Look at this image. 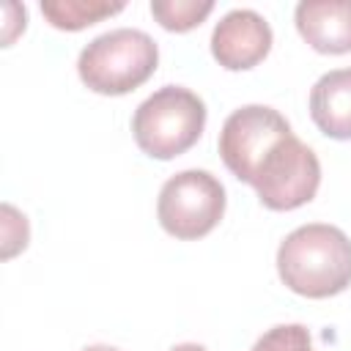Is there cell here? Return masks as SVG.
Masks as SVG:
<instances>
[{
  "mask_svg": "<svg viewBox=\"0 0 351 351\" xmlns=\"http://www.w3.org/2000/svg\"><path fill=\"white\" fill-rule=\"evenodd\" d=\"M206 129V104L184 85L154 90L132 115V134L151 159H176L186 154Z\"/></svg>",
  "mask_w": 351,
  "mask_h": 351,
  "instance_id": "obj_3",
  "label": "cell"
},
{
  "mask_svg": "<svg viewBox=\"0 0 351 351\" xmlns=\"http://www.w3.org/2000/svg\"><path fill=\"white\" fill-rule=\"evenodd\" d=\"M250 351H315L307 326L302 324H280L263 332Z\"/></svg>",
  "mask_w": 351,
  "mask_h": 351,
  "instance_id": "obj_12",
  "label": "cell"
},
{
  "mask_svg": "<svg viewBox=\"0 0 351 351\" xmlns=\"http://www.w3.org/2000/svg\"><path fill=\"white\" fill-rule=\"evenodd\" d=\"M291 134V123L266 104H244L233 110L219 132V156L225 167L244 184L252 178L271 148Z\"/></svg>",
  "mask_w": 351,
  "mask_h": 351,
  "instance_id": "obj_6",
  "label": "cell"
},
{
  "mask_svg": "<svg viewBox=\"0 0 351 351\" xmlns=\"http://www.w3.org/2000/svg\"><path fill=\"white\" fill-rule=\"evenodd\" d=\"M310 118L332 140H351V69H335L310 90Z\"/></svg>",
  "mask_w": 351,
  "mask_h": 351,
  "instance_id": "obj_9",
  "label": "cell"
},
{
  "mask_svg": "<svg viewBox=\"0 0 351 351\" xmlns=\"http://www.w3.org/2000/svg\"><path fill=\"white\" fill-rule=\"evenodd\" d=\"M170 351H208L206 346H197V343H178V346H173Z\"/></svg>",
  "mask_w": 351,
  "mask_h": 351,
  "instance_id": "obj_14",
  "label": "cell"
},
{
  "mask_svg": "<svg viewBox=\"0 0 351 351\" xmlns=\"http://www.w3.org/2000/svg\"><path fill=\"white\" fill-rule=\"evenodd\" d=\"M85 351H121V348H115V346H88Z\"/></svg>",
  "mask_w": 351,
  "mask_h": 351,
  "instance_id": "obj_15",
  "label": "cell"
},
{
  "mask_svg": "<svg viewBox=\"0 0 351 351\" xmlns=\"http://www.w3.org/2000/svg\"><path fill=\"white\" fill-rule=\"evenodd\" d=\"M271 27L252 8L228 11L211 33V55L228 71H244L258 66L271 49Z\"/></svg>",
  "mask_w": 351,
  "mask_h": 351,
  "instance_id": "obj_7",
  "label": "cell"
},
{
  "mask_svg": "<svg viewBox=\"0 0 351 351\" xmlns=\"http://www.w3.org/2000/svg\"><path fill=\"white\" fill-rule=\"evenodd\" d=\"M211 11V0H151L154 19L170 33H186L197 27Z\"/></svg>",
  "mask_w": 351,
  "mask_h": 351,
  "instance_id": "obj_11",
  "label": "cell"
},
{
  "mask_svg": "<svg viewBox=\"0 0 351 351\" xmlns=\"http://www.w3.org/2000/svg\"><path fill=\"white\" fill-rule=\"evenodd\" d=\"M3 241H5V247H3V258H11L16 250H25L27 247V236H30V230H27V219H25V214H19L14 206H8V203H3Z\"/></svg>",
  "mask_w": 351,
  "mask_h": 351,
  "instance_id": "obj_13",
  "label": "cell"
},
{
  "mask_svg": "<svg viewBox=\"0 0 351 351\" xmlns=\"http://www.w3.org/2000/svg\"><path fill=\"white\" fill-rule=\"evenodd\" d=\"M293 22L315 52H351V0H302L293 11Z\"/></svg>",
  "mask_w": 351,
  "mask_h": 351,
  "instance_id": "obj_8",
  "label": "cell"
},
{
  "mask_svg": "<svg viewBox=\"0 0 351 351\" xmlns=\"http://www.w3.org/2000/svg\"><path fill=\"white\" fill-rule=\"evenodd\" d=\"M277 274L299 296H337L351 285V239L326 222L302 225L280 241Z\"/></svg>",
  "mask_w": 351,
  "mask_h": 351,
  "instance_id": "obj_1",
  "label": "cell"
},
{
  "mask_svg": "<svg viewBox=\"0 0 351 351\" xmlns=\"http://www.w3.org/2000/svg\"><path fill=\"white\" fill-rule=\"evenodd\" d=\"M118 11H123V3H107V0H44L41 3V14L58 30H82Z\"/></svg>",
  "mask_w": 351,
  "mask_h": 351,
  "instance_id": "obj_10",
  "label": "cell"
},
{
  "mask_svg": "<svg viewBox=\"0 0 351 351\" xmlns=\"http://www.w3.org/2000/svg\"><path fill=\"white\" fill-rule=\"evenodd\" d=\"M225 214V186L208 170H181L170 176L156 200L159 225L181 239L195 241L208 236Z\"/></svg>",
  "mask_w": 351,
  "mask_h": 351,
  "instance_id": "obj_4",
  "label": "cell"
},
{
  "mask_svg": "<svg viewBox=\"0 0 351 351\" xmlns=\"http://www.w3.org/2000/svg\"><path fill=\"white\" fill-rule=\"evenodd\" d=\"M321 184V162L310 145L293 132L280 140L271 154L261 162L252 186L258 200L271 211H293L310 203Z\"/></svg>",
  "mask_w": 351,
  "mask_h": 351,
  "instance_id": "obj_5",
  "label": "cell"
},
{
  "mask_svg": "<svg viewBox=\"0 0 351 351\" xmlns=\"http://www.w3.org/2000/svg\"><path fill=\"white\" fill-rule=\"evenodd\" d=\"M159 63L156 41L137 27H115L96 36L77 58V74L93 93L123 96L140 88Z\"/></svg>",
  "mask_w": 351,
  "mask_h": 351,
  "instance_id": "obj_2",
  "label": "cell"
}]
</instances>
